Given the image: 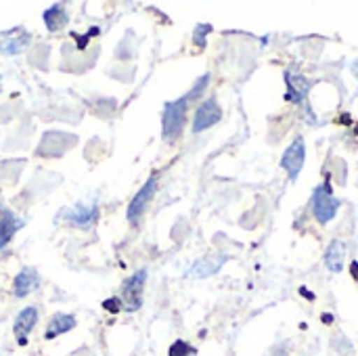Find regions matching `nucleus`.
I'll return each mask as SVG.
<instances>
[{
  "instance_id": "3",
  "label": "nucleus",
  "mask_w": 358,
  "mask_h": 356,
  "mask_svg": "<svg viewBox=\"0 0 358 356\" xmlns=\"http://www.w3.org/2000/svg\"><path fill=\"white\" fill-rule=\"evenodd\" d=\"M145 283H147V271H145V269L138 271V273H134L130 279L124 281L120 300H122V306H124L126 313H136V311L141 308Z\"/></svg>"
},
{
  "instance_id": "10",
  "label": "nucleus",
  "mask_w": 358,
  "mask_h": 356,
  "mask_svg": "<svg viewBox=\"0 0 358 356\" xmlns=\"http://www.w3.org/2000/svg\"><path fill=\"white\" fill-rule=\"evenodd\" d=\"M21 227H23V220L17 218L6 206H0V250L10 243V239L17 235Z\"/></svg>"
},
{
  "instance_id": "12",
  "label": "nucleus",
  "mask_w": 358,
  "mask_h": 356,
  "mask_svg": "<svg viewBox=\"0 0 358 356\" xmlns=\"http://www.w3.org/2000/svg\"><path fill=\"white\" fill-rule=\"evenodd\" d=\"M346 254H348L346 243H342L338 239L331 241L329 248H327V252H325V266L331 273H342L344 271V264H346Z\"/></svg>"
},
{
  "instance_id": "15",
  "label": "nucleus",
  "mask_w": 358,
  "mask_h": 356,
  "mask_svg": "<svg viewBox=\"0 0 358 356\" xmlns=\"http://www.w3.org/2000/svg\"><path fill=\"white\" fill-rule=\"evenodd\" d=\"M287 84H289V92H287V99L294 101V103H302L310 90V82L300 76V73H287Z\"/></svg>"
},
{
  "instance_id": "7",
  "label": "nucleus",
  "mask_w": 358,
  "mask_h": 356,
  "mask_svg": "<svg viewBox=\"0 0 358 356\" xmlns=\"http://www.w3.org/2000/svg\"><path fill=\"white\" fill-rule=\"evenodd\" d=\"M63 218L76 229H90L96 222V206L94 204H78L76 208L65 210Z\"/></svg>"
},
{
  "instance_id": "22",
  "label": "nucleus",
  "mask_w": 358,
  "mask_h": 356,
  "mask_svg": "<svg viewBox=\"0 0 358 356\" xmlns=\"http://www.w3.org/2000/svg\"><path fill=\"white\" fill-rule=\"evenodd\" d=\"M0 84H2V80H0Z\"/></svg>"
},
{
  "instance_id": "18",
  "label": "nucleus",
  "mask_w": 358,
  "mask_h": 356,
  "mask_svg": "<svg viewBox=\"0 0 358 356\" xmlns=\"http://www.w3.org/2000/svg\"><path fill=\"white\" fill-rule=\"evenodd\" d=\"M170 356H193V348L187 344V342H182V340H178V342H174L172 346H170Z\"/></svg>"
},
{
  "instance_id": "21",
  "label": "nucleus",
  "mask_w": 358,
  "mask_h": 356,
  "mask_svg": "<svg viewBox=\"0 0 358 356\" xmlns=\"http://www.w3.org/2000/svg\"><path fill=\"white\" fill-rule=\"evenodd\" d=\"M352 71H355V76H357V80H358V61L357 63H352Z\"/></svg>"
},
{
  "instance_id": "4",
  "label": "nucleus",
  "mask_w": 358,
  "mask_h": 356,
  "mask_svg": "<svg viewBox=\"0 0 358 356\" xmlns=\"http://www.w3.org/2000/svg\"><path fill=\"white\" fill-rule=\"evenodd\" d=\"M155 185H157V174H153L141 189L138 193L132 197V201L128 204V210H126V218L132 227H138L141 220H143V214L147 212V206L149 201L153 199V193H155Z\"/></svg>"
},
{
  "instance_id": "20",
  "label": "nucleus",
  "mask_w": 358,
  "mask_h": 356,
  "mask_svg": "<svg viewBox=\"0 0 358 356\" xmlns=\"http://www.w3.org/2000/svg\"><path fill=\"white\" fill-rule=\"evenodd\" d=\"M103 308L107 311V313H111V315H115V313H120L124 306H122V300L115 296V298H109V300H105L103 302Z\"/></svg>"
},
{
  "instance_id": "14",
  "label": "nucleus",
  "mask_w": 358,
  "mask_h": 356,
  "mask_svg": "<svg viewBox=\"0 0 358 356\" xmlns=\"http://www.w3.org/2000/svg\"><path fill=\"white\" fill-rule=\"evenodd\" d=\"M76 327V317L71 315H65V313H57L52 319H50V325H48V332L44 334L46 340H55L57 336L61 334H67Z\"/></svg>"
},
{
  "instance_id": "6",
  "label": "nucleus",
  "mask_w": 358,
  "mask_h": 356,
  "mask_svg": "<svg viewBox=\"0 0 358 356\" xmlns=\"http://www.w3.org/2000/svg\"><path fill=\"white\" fill-rule=\"evenodd\" d=\"M220 118H222V109H220L218 101H216L214 97L206 99V101L197 107V111H195V118H193V132L197 134V132H203V130L212 128L214 124L220 122Z\"/></svg>"
},
{
  "instance_id": "17",
  "label": "nucleus",
  "mask_w": 358,
  "mask_h": 356,
  "mask_svg": "<svg viewBox=\"0 0 358 356\" xmlns=\"http://www.w3.org/2000/svg\"><path fill=\"white\" fill-rule=\"evenodd\" d=\"M208 84H210V76L206 73V76H201V78L195 82V86L189 90V94H187L189 103H191V101H195V99H199V97H201V92L206 90V86H208Z\"/></svg>"
},
{
  "instance_id": "11",
  "label": "nucleus",
  "mask_w": 358,
  "mask_h": 356,
  "mask_svg": "<svg viewBox=\"0 0 358 356\" xmlns=\"http://www.w3.org/2000/svg\"><path fill=\"white\" fill-rule=\"evenodd\" d=\"M224 262H227V256H208V258H203V260H197V262L191 266L189 277H195V279H208V277L216 275Z\"/></svg>"
},
{
  "instance_id": "19",
  "label": "nucleus",
  "mask_w": 358,
  "mask_h": 356,
  "mask_svg": "<svg viewBox=\"0 0 358 356\" xmlns=\"http://www.w3.org/2000/svg\"><path fill=\"white\" fill-rule=\"evenodd\" d=\"M210 25H197V29H195V34H193V42L197 44V46H203L206 44V34H210Z\"/></svg>"
},
{
  "instance_id": "9",
  "label": "nucleus",
  "mask_w": 358,
  "mask_h": 356,
  "mask_svg": "<svg viewBox=\"0 0 358 356\" xmlns=\"http://www.w3.org/2000/svg\"><path fill=\"white\" fill-rule=\"evenodd\" d=\"M36 323H38V308L36 306H27L17 315V319H15V338H17L19 346L27 344V336L31 334Z\"/></svg>"
},
{
  "instance_id": "8",
  "label": "nucleus",
  "mask_w": 358,
  "mask_h": 356,
  "mask_svg": "<svg viewBox=\"0 0 358 356\" xmlns=\"http://www.w3.org/2000/svg\"><path fill=\"white\" fill-rule=\"evenodd\" d=\"M29 34L23 27H13L0 31V52L2 55H19L29 44Z\"/></svg>"
},
{
  "instance_id": "2",
  "label": "nucleus",
  "mask_w": 358,
  "mask_h": 356,
  "mask_svg": "<svg viewBox=\"0 0 358 356\" xmlns=\"http://www.w3.org/2000/svg\"><path fill=\"white\" fill-rule=\"evenodd\" d=\"M187 109H189V99L187 94L176 99V101H170L166 103L164 107V115H162V126H164V141L168 143H174L182 128H185V122H187Z\"/></svg>"
},
{
  "instance_id": "1",
  "label": "nucleus",
  "mask_w": 358,
  "mask_h": 356,
  "mask_svg": "<svg viewBox=\"0 0 358 356\" xmlns=\"http://www.w3.org/2000/svg\"><path fill=\"white\" fill-rule=\"evenodd\" d=\"M342 201L334 195V189L329 185V180H325L323 185H319L315 191H313V197H310V210H313V216L317 218L319 225H327L336 218L338 210H340Z\"/></svg>"
},
{
  "instance_id": "13",
  "label": "nucleus",
  "mask_w": 358,
  "mask_h": 356,
  "mask_svg": "<svg viewBox=\"0 0 358 356\" xmlns=\"http://www.w3.org/2000/svg\"><path fill=\"white\" fill-rule=\"evenodd\" d=\"M38 283H40V279L34 269H21L19 275L15 277V296L25 298L27 294H31L38 287Z\"/></svg>"
},
{
  "instance_id": "5",
  "label": "nucleus",
  "mask_w": 358,
  "mask_h": 356,
  "mask_svg": "<svg viewBox=\"0 0 358 356\" xmlns=\"http://www.w3.org/2000/svg\"><path fill=\"white\" fill-rule=\"evenodd\" d=\"M304 162H306V145H304V138L298 136V138L285 149V153H283V157H281V168L287 172V176H289L292 183L298 180V176H300V172H302V168H304Z\"/></svg>"
},
{
  "instance_id": "16",
  "label": "nucleus",
  "mask_w": 358,
  "mask_h": 356,
  "mask_svg": "<svg viewBox=\"0 0 358 356\" xmlns=\"http://www.w3.org/2000/svg\"><path fill=\"white\" fill-rule=\"evenodd\" d=\"M42 19H44V23H46V29H48V31H57V29H61V27L67 25L69 15H67V10L63 8V4H52L50 8L44 10Z\"/></svg>"
}]
</instances>
